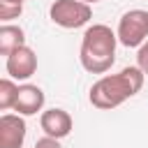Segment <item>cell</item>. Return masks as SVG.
Returning a JSON list of instances; mask_svg holds the SVG:
<instances>
[{
  "instance_id": "15",
  "label": "cell",
  "mask_w": 148,
  "mask_h": 148,
  "mask_svg": "<svg viewBox=\"0 0 148 148\" xmlns=\"http://www.w3.org/2000/svg\"><path fill=\"white\" fill-rule=\"evenodd\" d=\"M81 2H86V5H95V2H102V0H81Z\"/></svg>"
},
{
  "instance_id": "3",
  "label": "cell",
  "mask_w": 148,
  "mask_h": 148,
  "mask_svg": "<svg viewBox=\"0 0 148 148\" xmlns=\"http://www.w3.org/2000/svg\"><path fill=\"white\" fill-rule=\"evenodd\" d=\"M49 18L65 30H76L92 18V7L81 0H56L49 7Z\"/></svg>"
},
{
  "instance_id": "2",
  "label": "cell",
  "mask_w": 148,
  "mask_h": 148,
  "mask_svg": "<svg viewBox=\"0 0 148 148\" xmlns=\"http://www.w3.org/2000/svg\"><path fill=\"white\" fill-rule=\"evenodd\" d=\"M116 46H118V35L109 25L104 23L88 25L79 49L81 67L90 74H106L116 62Z\"/></svg>"
},
{
  "instance_id": "5",
  "label": "cell",
  "mask_w": 148,
  "mask_h": 148,
  "mask_svg": "<svg viewBox=\"0 0 148 148\" xmlns=\"http://www.w3.org/2000/svg\"><path fill=\"white\" fill-rule=\"evenodd\" d=\"M5 69H7L9 79H18V81L30 79V76L37 72V56H35V51H32L30 46L16 49L14 53L7 56Z\"/></svg>"
},
{
  "instance_id": "4",
  "label": "cell",
  "mask_w": 148,
  "mask_h": 148,
  "mask_svg": "<svg viewBox=\"0 0 148 148\" xmlns=\"http://www.w3.org/2000/svg\"><path fill=\"white\" fill-rule=\"evenodd\" d=\"M116 35H118V44H123L127 49L146 44L148 42V12L146 9L125 12L120 16V21H118Z\"/></svg>"
},
{
  "instance_id": "7",
  "label": "cell",
  "mask_w": 148,
  "mask_h": 148,
  "mask_svg": "<svg viewBox=\"0 0 148 148\" xmlns=\"http://www.w3.org/2000/svg\"><path fill=\"white\" fill-rule=\"evenodd\" d=\"M39 127L44 130V134H46V136H53V139H65V136L72 132L74 120H72V116H69L65 109L53 106V109L42 111V116H39Z\"/></svg>"
},
{
  "instance_id": "12",
  "label": "cell",
  "mask_w": 148,
  "mask_h": 148,
  "mask_svg": "<svg viewBox=\"0 0 148 148\" xmlns=\"http://www.w3.org/2000/svg\"><path fill=\"white\" fill-rule=\"evenodd\" d=\"M136 67L148 76V42H146V44H141V46H139V51H136Z\"/></svg>"
},
{
  "instance_id": "8",
  "label": "cell",
  "mask_w": 148,
  "mask_h": 148,
  "mask_svg": "<svg viewBox=\"0 0 148 148\" xmlns=\"http://www.w3.org/2000/svg\"><path fill=\"white\" fill-rule=\"evenodd\" d=\"M44 90L35 83H23L18 88V97L14 104V111L18 116H35L44 109Z\"/></svg>"
},
{
  "instance_id": "11",
  "label": "cell",
  "mask_w": 148,
  "mask_h": 148,
  "mask_svg": "<svg viewBox=\"0 0 148 148\" xmlns=\"http://www.w3.org/2000/svg\"><path fill=\"white\" fill-rule=\"evenodd\" d=\"M21 12H23V5H14V2L0 0V21H2V23H9V21L18 18Z\"/></svg>"
},
{
  "instance_id": "14",
  "label": "cell",
  "mask_w": 148,
  "mask_h": 148,
  "mask_svg": "<svg viewBox=\"0 0 148 148\" xmlns=\"http://www.w3.org/2000/svg\"><path fill=\"white\" fill-rule=\"evenodd\" d=\"M5 2H14V5H23L25 0H5Z\"/></svg>"
},
{
  "instance_id": "1",
  "label": "cell",
  "mask_w": 148,
  "mask_h": 148,
  "mask_svg": "<svg viewBox=\"0 0 148 148\" xmlns=\"http://www.w3.org/2000/svg\"><path fill=\"white\" fill-rule=\"evenodd\" d=\"M143 79L146 74L139 67H125L118 74H104L90 86L88 99L95 109L111 111L123 102H127L130 97H134L143 88Z\"/></svg>"
},
{
  "instance_id": "10",
  "label": "cell",
  "mask_w": 148,
  "mask_h": 148,
  "mask_svg": "<svg viewBox=\"0 0 148 148\" xmlns=\"http://www.w3.org/2000/svg\"><path fill=\"white\" fill-rule=\"evenodd\" d=\"M18 88L21 86H16L14 79H0V109L2 111L14 109L16 97H18Z\"/></svg>"
},
{
  "instance_id": "9",
  "label": "cell",
  "mask_w": 148,
  "mask_h": 148,
  "mask_svg": "<svg viewBox=\"0 0 148 148\" xmlns=\"http://www.w3.org/2000/svg\"><path fill=\"white\" fill-rule=\"evenodd\" d=\"M21 46H25L23 28L21 25H12V23H2V28H0V53L9 56Z\"/></svg>"
},
{
  "instance_id": "6",
  "label": "cell",
  "mask_w": 148,
  "mask_h": 148,
  "mask_svg": "<svg viewBox=\"0 0 148 148\" xmlns=\"http://www.w3.org/2000/svg\"><path fill=\"white\" fill-rule=\"evenodd\" d=\"M25 120L18 113L0 116V148H21L25 141Z\"/></svg>"
},
{
  "instance_id": "13",
  "label": "cell",
  "mask_w": 148,
  "mask_h": 148,
  "mask_svg": "<svg viewBox=\"0 0 148 148\" xmlns=\"http://www.w3.org/2000/svg\"><path fill=\"white\" fill-rule=\"evenodd\" d=\"M35 148H62L60 146V139H53V136H42V139H37L35 141Z\"/></svg>"
}]
</instances>
